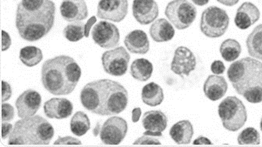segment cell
Here are the masks:
<instances>
[{
    "mask_svg": "<svg viewBox=\"0 0 262 147\" xmlns=\"http://www.w3.org/2000/svg\"><path fill=\"white\" fill-rule=\"evenodd\" d=\"M219 115L223 127L230 132H236L245 125L248 112L242 101L234 96H227L219 105Z\"/></svg>",
    "mask_w": 262,
    "mask_h": 147,
    "instance_id": "obj_6",
    "label": "cell"
},
{
    "mask_svg": "<svg viewBox=\"0 0 262 147\" xmlns=\"http://www.w3.org/2000/svg\"><path fill=\"white\" fill-rule=\"evenodd\" d=\"M59 9L66 21H80L89 16V9L84 0H62Z\"/></svg>",
    "mask_w": 262,
    "mask_h": 147,
    "instance_id": "obj_16",
    "label": "cell"
},
{
    "mask_svg": "<svg viewBox=\"0 0 262 147\" xmlns=\"http://www.w3.org/2000/svg\"><path fill=\"white\" fill-rule=\"evenodd\" d=\"M55 145H80L81 141L78 139L72 137V136H65V137H61L59 136V139H56L54 142Z\"/></svg>",
    "mask_w": 262,
    "mask_h": 147,
    "instance_id": "obj_34",
    "label": "cell"
},
{
    "mask_svg": "<svg viewBox=\"0 0 262 147\" xmlns=\"http://www.w3.org/2000/svg\"><path fill=\"white\" fill-rule=\"evenodd\" d=\"M260 130L262 131V118H261V120H260Z\"/></svg>",
    "mask_w": 262,
    "mask_h": 147,
    "instance_id": "obj_45",
    "label": "cell"
},
{
    "mask_svg": "<svg viewBox=\"0 0 262 147\" xmlns=\"http://www.w3.org/2000/svg\"><path fill=\"white\" fill-rule=\"evenodd\" d=\"M192 3L195 4V5L199 6V7H202V6L206 5L209 2V0H190Z\"/></svg>",
    "mask_w": 262,
    "mask_h": 147,
    "instance_id": "obj_43",
    "label": "cell"
},
{
    "mask_svg": "<svg viewBox=\"0 0 262 147\" xmlns=\"http://www.w3.org/2000/svg\"><path fill=\"white\" fill-rule=\"evenodd\" d=\"M56 5L52 0H21L16 12V28L22 39L37 41L53 29Z\"/></svg>",
    "mask_w": 262,
    "mask_h": 147,
    "instance_id": "obj_2",
    "label": "cell"
},
{
    "mask_svg": "<svg viewBox=\"0 0 262 147\" xmlns=\"http://www.w3.org/2000/svg\"><path fill=\"white\" fill-rule=\"evenodd\" d=\"M54 128L40 115L16 121L9 145H48L54 136Z\"/></svg>",
    "mask_w": 262,
    "mask_h": 147,
    "instance_id": "obj_5",
    "label": "cell"
},
{
    "mask_svg": "<svg viewBox=\"0 0 262 147\" xmlns=\"http://www.w3.org/2000/svg\"><path fill=\"white\" fill-rule=\"evenodd\" d=\"M141 115V109L140 108H136L132 111V121L136 123L139 121Z\"/></svg>",
    "mask_w": 262,
    "mask_h": 147,
    "instance_id": "obj_41",
    "label": "cell"
},
{
    "mask_svg": "<svg viewBox=\"0 0 262 147\" xmlns=\"http://www.w3.org/2000/svg\"><path fill=\"white\" fill-rule=\"evenodd\" d=\"M97 19L95 16H92L90 19H89V21L87 22V23H85V38H89V32H90L91 28H92L94 24L96 23Z\"/></svg>",
    "mask_w": 262,
    "mask_h": 147,
    "instance_id": "obj_39",
    "label": "cell"
},
{
    "mask_svg": "<svg viewBox=\"0 0 262 147\" xmlns=\"http://www.w3.org/2000/svg\"><path fill=\"white\" fill-rule=\"evenodd\" d=\"M91 129L90 119L85 113L77 111L71 118V130L75 136H82Z\"/></svg>",
    "mask_w": 262,
    "mask_h": 147,
    "instance_id": "obj_28",
    "label": "cell"
},
{
    "mask_svg": "<svg viewBox=\"0 0 262 147\" xmlns=\"http://www.w3.org/2000/svg\"><path fill=\"white\" fill-rule=\"evenodd\" d=\"M228 78L238 94L250 103L262 102V62L247 57L233 62Z\"/></svg>",
    "mask_w": 262,
    "mask_h": 147,
    "instance_id": "obj_4",
    "label": "cell"
},
{
    "mask_svg": "<svg viewBox=\"0 0 262 147\" xmlns=\"http://www.w3.org/2000/svg\"><path fill=\"white\" fill-rule=\"evenodd\" d=\"M41 105V96L36 90L29 89L24 91L16 99L15 106L20 118L34 116Z\"/></svg>",
    "mask_w": 262,
    "mask_h": 147,
    "instance_id": "obj_14",
    "label": "cell"
},
{
    "mask_svg": "<svg viewBox=\"0 0 262 147\" xmlns=\"http://www.w3.org/2000/svg\"><path fill=\"white\" fill-rule=\"evenodd\" d=\"M196 57L188 47L180 46L176 49L171 62V70L180 77H188L196 68Z\"/></svg>",
    "mask_w": 262,
    "mask_h": 147,
    "instance_id": "obj_13",
    "label": "cell"
},
{
    "mask_svg": "<svg viewBox=\"0 0 262 147\" xmlns=\"http://www.w3.org/2000/svg\"><path fill=\"white\" fill-rule=\"evenodd\" d=\"M63 35L68 41L76 42L85 37V23L76 21L70 23L63 29Z\"/></svg>",
    "mask_w": 262,
    "mask_h": 147,
    "instance_id": "obj_30",
    "label": "cell"
},
{
    "mask_svg": "<svg viewBox=\"0 0 262 147\" xmlns=\"http://www.w3.org/2000/svg\"><path fill=\"white\" fill-rule=\"evenodd\" d=\"M141 99L145 105L156 107L161 105L164 100L163 90L159 84L150 83L143 87Z\"/></svg>",
    "mask_w": 262,
    "mask_h": 147,
    "instance_id": "obj_24",
    "label": "cell"
},
{
    "mask_svg": "<svg viewBox=\"0 0 262 147\" xmlns=\"http://www.w3.org/2000/svg\"><path fill=\"white\" fill-rule=\"evenodd\" d=\"M203 90L209 100L216 102L226 94L228 90L227 82L221 76H209L205 82Z\"/></svg>",
    "mask_w": 262,
    "mask_h": 147,
    "instance_id": "obj_21",
    "label": "cell"
},
{
    "mask_svg": "<svg viewBox=\"0 0 262 147\" xmlns=\"http://www.w3.org/2000/svg\"><path fill=\"white\" fill-rule=\"evenodd\" d=\"M142 125L145 133L156 137H162V132L167 127L168 118L162 111H147L143 115Z\"/></svg>",
    "mask_w": 262,
    "mask_h": 147,
    "instance_id": "obj_18",
    "label": "cell"
},
{
    "mask_svg": "<svg viewBox=\"0 0 262 147\" xmlns=\"http://www.w3.org/2000/svg\"><path fill=\"white\" fill-rule=\"evenodd\" d=\"M101 126L100 123H97L96 126H95V129H93V135L95 136H98V135L100 134L101 131Z\"/></svg>",
    "mask_w": 262,
    "mask_h": 147,
    "instance_id": "obj_44",
    "label": "cell"
},
{
    "mask_svg": "<svg viewBox=\"0 0 262 147\" xmlns=\"http://www.w3.org/2000/svg\"><path fill=\"white\" fill-rule=\"evenodd\" d=\"M149 34L156 42H166L173 38L175 30L167 20L161 18L158 19L151 24Z\"/></svg>",
    "mask_w": 262,
    "mask_h": 147,
    "instance_id": "obj_22",
    "label": "cell"
},
{
    "mask_svg": "<svg viewBox=\"0 0 262 147\" xmlns=\"http://www.w3.org/2000/svg\"><path fill=\"white\" fill-rule=\"evenodd\" d=\"M169 135L176 143L180 145L190 143L193 136V125L188 120L178 121L171 128Z\"/></svg>",
    "mask_w": 262,
    "mask_h": 147,
    "instance_id": "obj_23",
    "label": "cell"
},
{
    "mask_svg": "<svg viewBox=\"0 0 262 147\" xmlns=\"http://www.w3.org/2000/svg\"><path fill=\"white\" fill-rule=\"evenodd\" d=\"M133 15L135 20L141 25H147L157 19L159 6L155 0H134Z\"/></svg>",
    "mask_w": 262,
    "mask_h": 147,
    "instance_id": "obj_15",
    "label": "cell"
},
{
    "mask_svg": "<svg viewBox=\"0 0 262 147\" xmlns=\"http://www.w3.org/2000/svg\"><path fill=\"white\" fill-rule=\"evenodd\" d=\"M165 15L177 29L190 27L196 16V9L187 0H173L168 4Z\"/></svg>",
    "mask_w": 262,
    "mask_h": 147,
    "instance_id": "obj_8",
    "label": "cell"
},
{
    "mask_svg": "<svg viewBox=\"0 0 262 147\" xmlns=\"http://www.w3.org/2000/svg\"><path fill=\"white\" fill-rule=\"evenodd\" d=\"M14 108L10 104L3 103L2 121H10L14 118Z\"/></svg>",
    "mask_w": 262,
    "mask_h": 147,
    "instance_id": "obj_33",
    "label": "cell"
},
{
    "mask_svg": "<svg viewBox=\"0 0 262 147\" xmlns=\"http://www.w3.org/2000/svg\"><path fill=\"white\" fill-rule=\"evenodd\" d=\"M211 70L213 74L220 75V74H223L225 72L226 67H225V65L222 61L215 60L211 65Z\"/></svg>",
    "mask_w": 262,
    "mask_h": 147,
    "instance_id": "obj_36",
    "label": "cell"
},
{
    "mask_svg": "<svg viewBox=\"0 0 262 147\" xmlns=\"http://www.w3.org/2000/svg\"><path fill=\"white\" fill-rule=\"evenodd\" d=\"M128 7L127 0H100L97 16L102 20L120 23L127 15Z\"/></svg>",
    "mask_w": 262,
    "mask_h": 147,
    "instance_id": "obj_12",
    "label": "cell"
},
{
    "mask_svg": "<svg viewBox=\"0 0 262 147\" xmlns=\"http://www.w3.org/2000/svg\"><path fill=\"white\" fill-rule=\"evenodd\" d=\"M12 96L11 86L7 83V82L2 81V102H7L10 100V98Z\"/></svg>",
    "mask_w": 262,
    "mask_h": 147,
    "instance_id": "obj_35",
    "label": "cell"
},
{
    "mask_svg": "<svg viewBox=\"0 0 262 147\" xmlns=\"http://www.w3.org/2000/svg\"><path fill=\"white\" fill-rule=\"evenodd\" d=\"M134 145H161V142L156 136L144 133L141 137L134 142Z\"/></svg>",
    "mask_w": 262,
    "mask_h": 147,
    "instance_id": "obj_32",
    "label": "cell"
},
{
    "mask_svg": "<svg viewBox=\"0 0 262 147\" xmlns=\"http://www.w3.org/2000/svg\"><path fill=\"white\" fill-rule=\"evenodd\" d=\"M250 56L262 61V23L256 27L246 40Z\"/></svg>",
    "mask_w": 262,
    "mask_h": 147,
    "instance_id": "obj_26",
    "label": "cell"
},
{
    "mask_svg": "<svg viewBox=\"0 0 262 147\" xmlns=\"http://www.w3.org/2000/svg\"><path fill=\"white\" fill-rule=\"evenodd\" d=\"M130 56L125 47L120 46L105 52L102 56V67L108 75L122 77L128 69Z\"/></svg>",
    "mask_w": 262,
    "mask_h": 147,
    "instance_id": "obj_9",
    "label": "cell"
},
{
    "mask_svg": "<svg viewBox=\"0 0 262 147\" xmlns=\"http://www.w3.org/2000/svg\"><path fill=\"white\" fill-rule=\"evenodd\" d=\"M260 11L254 4L244 3L236 12L234 19L235 24L239 29H248L260 19Z\"/></svg>",
    "mask_w": 262,
    "mask_h": 147,
    "instance_id": "obj_19",
    "label": "cell"
},
{
    "mask_svg": "<svg viewBox=\"0 0 262 147\" xmlns=\"http://www.w3.org/2000/svg\"><path fill=\"white\" fill-rule=\"evenodd\" d=\"M11 38L8 33L6 32L5 31H2V51H7V49L11 45Z\"/></svg>",
    "mask_w": 262,
    "mask_h": 147,
    "instance_id": "obj_38",
    "label": "cell"
},
{
    "mask_svg": "<svg viewBox=\"0 0 262 147\" xmlns=\"http://www.w3.org/2000/svg\"><path fill=\"white\" fill-rule=\"evenodd\" d=\"M81 77V69L71 56H59L48 59L41 67V84L56 96L71 94Z\"/></svg>",
    "mask_w": 262,
    "mask_h": 147,
    "instance_id": "obj_3",
    "label": "cell"
},
{
    "mask_svg": "<svg viewBox=\"0 0 262 147\" xmlns=\"http://www.w3.org/2000/svg\"><path fill=\"white\" fill-rule=\"evenodd\" d=\"M19 58L24 65L28 67H33L42 61V52L35 46H26L20 49Z\"/></svg>",
    "mask_w": 262,
    "mask_h": 147,
    "instance_id": "obj_27",
    "label": "cell"
},
{
    "mask_svg": "<svg viewBox=\"0 0 262 147\" xmlns=\"http://www.w3.org/2000/svg\"><path fill=\"white\" fill-rule=\"evenodd\" d=\"M220 4L227 7H233L239 3V0H217Z\"/></svg>",
    "mask_w": 262,
    "mask_h": 147,
    "instance_id": "obj_42",
    "label": "cell"
},
{
    "mask_svg": "<svg viewBox=\"0 0 262 147\" xmlns=\"http://www.w3.org/2000/svg\"><path fill=\"white\" fill-rule=\"evenodd\" d=\"M152 72V63L147 59H138L131 64V76L138 81L144 82L149 80Z\"/></svg>",
    "mask_w": 262,
    "mask_h": 147,
    "instance_id": "obj_25",
    "label": "cell"
},
{
    "mask_svg": "<svg viewBox=\"0 0 262 147\" xmlns=\"http://www.w3.org/2000/svg\"><path fill=\"white\" fill-rule=\"evenodd\" d=\"M239 145H259L260 142L258 131L253 127H248L239 133L237 137Z\"/></svg>",
    "mask_w": 262,
    "mask_h": 147,
    "instance_id": "obj_31",
    "label": "cell"
},
{
    "mask_svg": "<svg viewBox=\"0 0 262 147\" xmlns=\"http://www.w3.org/2000/svg\"><path fill=\"white\" fill-rule=\"evenodd\" d=\"M92 39L102 48H113L119 44L120 31L116 25L107 21L98 22L92 31Z\"/></svg>",
    "mask_w": 262,
    "mask_h": 147,
    "instance_id": "obj_11",
    "label": "cell"
},
{
    "mask_svg": "<svg viewBox=\"0 0 262 147\" xmlns=\"http://www.w3.org/2000/svg\"><path fill=\"white\" fill-rule=\"evenodd\" d=\"M13 126L8 121H3L2 123V139H6L11 134L13 131Z\"/></svg>",
    "mask_w": 262,
    "mask_h": 147,
    "instance_id": "obj_37",
    "label": "cell"
},
{
    "mask_svg": "<svg viewBox=\"0 0 262 147\" xmlns=\"http://www.w3.org/2000/svg\"><path fill=\"white\" fill-rule=\"evenodd\" d=\"M193 144L194 145H202V144H205V145H211L213 144L211 140L208 139L205 136H201L199 138H196L194 141H193Z\"/></svg>",
    "mask_w": 262,
    "mask_h": 147,
    "instance_id": "obj_40",
    "label": "cell"
},
{
    "mask_svg": "<svg viewBox=\"0 0 262 147\" xmlns=\"http://www.w3.org/2000/svg\"><path fill=\"white\" fill-rule=\"evenodd\" d=\"M220 53L222 57L226 62H233L241 56V44L235 39H226L223 41L220 46Z\"/></svg>",
    "mask_w": 262,
    "mask_h": 147,
    "instance_id": "obj_29",
    "label": "cell"
},
{
    "mask_svg": "<svg viewBox=\"0 0 262 147\" xmlns=\"http://www.w3.org/2000/svg\"><path fill=\"white\" fill-rule=\"evenodd\" d=\"M128 99L126 88L118 82L108 79L89 83L80 95V102L85 109L102 116L123 112L127 106Z\"/></svg>",
    "mask_w": 262,
    "mask_h": 147,
    "instance_id": "obj_1",
    "label": "cell"
},
{
    "mask_svg": "<svg viewBox=\"0 0 262 147\" xmlns=\"http://www.w3.org/2000/svg\"><path fill=\"white\" fill-rule=\"evenodd\" d=\"M128 125L126 120L120 117L108 118L101 127L100 139L106 145H118L126 137Z\"/></svg>",
    "mask_w": 262,
    "mask_h": 147,
    "instance_id": "obj_10",
    "label": "cell"
},
{
    "mask_svg": "<svg viewBox=\"0 0 262 147\" xmlns=\"http://www.w3.org/2000/svg\"><path fill=\"white\" fill-rule=\"evenodd\" d=\"M124 44L127 50L134 54L144 55L148 53L150 43L147 34L141 30H135L126 35Z\"/></svg>",
    "mask_w": 262,
    "mask_h": 147,
    "instance_id": "obj_20",
    "label": "cell"
},
{
    "mask_svg": "<svg viewBox=\"0 0 262 147\" xmlns=\"http://www.w3.org/2000/svg\"><path fill=\"white\" fill-rule=\"evenodd\" d=\"M229 25V16L223 9L213 6L205 9L202 13L200 29L208 38H218L223 36Z\"/></svg>",
    "mask_w": 262,
    "mask_h": 147,
    "instance_id": "obj_7",
    "label": "cell"
},
{
    "mask_svg": "<svg viewBox=\"0 0 262 147\" xmlns=\"http://www.w3.org/2000/svg\"><path fill=\"white\" fill-rule=\"evenodd\" d=\"M43 108L46 116L53 119L69 118L74 110L73 104L66 98H51L45 103Z\"/></svg>",
    "mask_w": 262,
    "mask_h": 147,
    "instance_id": "obj_17",
    "label": "cell"
}]
</instances>
